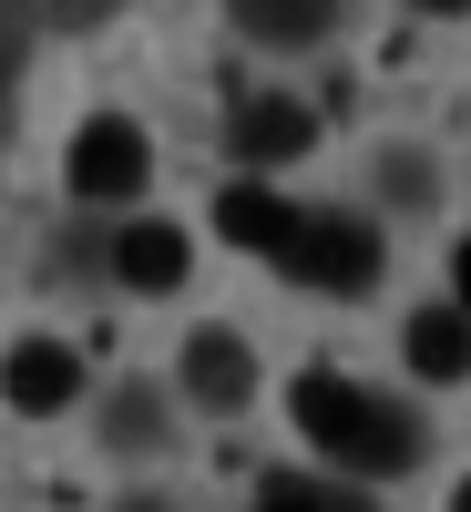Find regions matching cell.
<instances>
[{"mask_svg": "<svg viewBox=\"0 0 471 512\" xmlns=\"http://www.w3.org/2000/svg\"><path fill=\"white\" fill-rule=\"evenodd\" d=\"M287 410H297V431H308L338 472H410V461H420V420L400 400L359 390L349 369H308L287 390Z\"/></svg>", "mask_w": 471, "mask_h": 512, "instance_id": "obj_1", "label": "cell"}, {"mask_svg": "<svg viewBox=\"0 0 471 512\" xmlns=\"http://www.w3.org/2000/svg\"><path fill=\"white\" fill-rule=\"evenodd\" d=\"M277 267H287L297 287L359 297V287L379 277V236H369L359 216H287V236H277Z\"/></svg>", "mask_w": 471, "mask_h": 512, "instance_id": "obj_2", "label": "cell"}, {"mask_svg": "<svg viewBox=\"0 0 471 512\" xmlns=\"http://www.w3.org/2000/svg\"><path fill=\"white\" fill-rule=\"evenodd\" d=\"M72 195H93V205H123V195H144V175H154V144H144V123H123V113H93L72 134Z\"/></svg>", "mask_w": 471, "mask_h": 512, "instance_id": "obj_3", "label": "cell"}, {"mask_svg": "<svg viewBox=\"0 0 471 512\" xmlns=\"http://www.w3.org/2000/svg\"><path fill=\"white\" fill-rule=\"evenodd\" d=\"M185 390H195V410H216V420L256 400V359H246L236 328H195L185 338Z\"/></svg>", "mask_w": 471, "mask_h": 512, "instance_id": "obj_4", "label": "cell"}, {"mask_svg": "<svg viewBox=\"0 0 471 512\" xmlns=\"http://www.w3.org/2000/svg\"><path fill=\"white\" fill-rule=\"evenodd\" d=\"M226 144H236V164H287V154L318 144V123H308V103H287V93H246L236 123H226Z\"/></svg>", "mask_w": 471, "mask_h": 512, "instance_id": "obj_5", "label": "cell"}, {"mask_svg": "<svg viewBox=\"0 0 471 512\" xmlns=\"http://www.w3.org/2000/svg\"><path fill=\"white\" fill-rule=\"evenodd\" d=\"M0 390H11V410L52 420V410H72V390H82V359H72V349H52V338H31V349H11Z\"/></svg>", "mask_w": 471, "mask_h": 512, "instance_id": "obj_6", "label": "cell"}, {"mask_svg": "<svg viewBox=\"0 0 471 512\" xmlns=\"http://www.w3.org/2000/svg\"><path fill=\"white\" fill-rule=\"evenodd\" d=\"M287 216H297V205H277L267 185H226V195H216V236H226V246H256V256H277Z\"/></svg>", "mask_w": 471, "mask_h": 512, "instance_id": "obj_7", "label": "cell"}, {"mask_svg": "<svg viewBox=\"0 0 471 512\" xmlns=\"http://www.w3.org/2000/svg\"><path fill=\"white\" fill-rule=\"evenodd\" d=\"M410 369L420 379H461L471 369V308H420L410 318Z\"/></svg>", "mask_w": 471, "mask_h": 512, "instance_id": "obj_8", "label": "cell"}, {"mask_svg": "<svg viewBox=\"0 0 471 512\" xmlns=\"http://www.w3.org/2000/svg\"><path fill=\"white\" fill-rule=\"evenodd\" d=\"M113 267H123V287H185V236L175 226H123V246H113Z\"/></svg>", "mask_w": 471, "mask_h": 512, "instance_id": "obj_9", "label": "cell"}, {"mask_svg": "<svg viewBox=\"0 0 471 512\" xmlns=\"http://www.w3.org/2000/svg\"><path fill=\"white\" fill-rule=\"evenodd\" d=\"M226 11L256 31V41H318L338 21V0H226Z\"/></svg>", "mask_w": 471, "mask_h": 512, "instance_id": "obj_10", "label": "cell"}, {"mask_svg": "<svg viewBox=\"0 0 471 512\" xmlns=\"http://www.w3.org/2000/svg\"><path fill=\"white\" fill-rule=\"evenodd\" d=\"M246 512H369V502H359V492H338V482H318V472H267Z\"/></svg>", "mask_w": 471, "mask_h": 512, "instance_id": "obj_11", "label": "cell"}, {"mask_svg": "<svg viewBox=\"0 0 471 512\" xmlns=\"http://www.w3.org/2000/svg\"><path fill=\"white\" fill-rule=\"evenodd\" d=\"M103 431H113L123 451H144V441H154V400H144V390H123V400L103 410Z\"/></svg>", "mask_w": 471, "mask_h": 512, "instance_id": "obj_12", "label": "cell"}, {"mask_svg": "<svg viewBox=\"0 0 471 512\" xmlns=\"http://www.w3.org/2000/svg\"><path fill=\"white\" fill-rule=\"evenodd\" d=\"M451 277H461V308H471V236H461V256H451Z\"/></svg>", "mask_w": 471, "mask_h": 512, "instance_id": "obj_13", "label": "cell"}, {"mask_svg": "<svg viewBox=\"0 0 471 512\" xmlns=\"http://www.w3.org/2000/svg\"><path fill=\"white\" fill-rule=\"evenodd\" d=\"M410 11H441V21H451V11H471V0H410Z\"/></svg>", "mask_w": 471, "mask_h": 512, "instance_id": "obj_14", "label": "cell"}, {"mask_svg": "<svg viewBox=\"0 0 471 512\" xmlns=\"http://www.w3.org/2000/svg\"><path fill=\"white\" fill-rule=\"evenodd\" d=\"M451 512H471V482H461V492H451Z\"/></svg>", "mask_w": 471, "mask_h": 512, "instance_id": "obj_15", "label": "cell"}, {"mask_svg": "<svg viewBox=\"0 0 471 512\" xmlns=\"http://www.w3.org/2000/svg\"><path fill=\"white\" fill-rule=\"evenodd\" d=\"M123 512H164V502H123Z\"/></svg>", "mask_w": 471, "mask_h": 512, "instance_id": "obj_16", "label": "cell"}]
</instances>
